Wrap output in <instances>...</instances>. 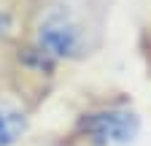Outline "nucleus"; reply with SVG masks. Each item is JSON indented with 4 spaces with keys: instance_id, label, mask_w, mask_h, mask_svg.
Returning a JSON list of instances; mask_svg holds the SVG:
<instances>
[{
    "instance_id": "obj_2",
    "label": "nucleus",
    "mask_w": 151,
    "mask_h": 146,
    "mask_svg": "<svg viewBox=\"0 0 151 146\" xmlns=\"http://www.w3.org/2000/svg\"><path fill=\"white\" fill-rule=\"evenodd\" d=\"M140 114L127 106H105L81 119V133L89 146H132L140 135Z\"/></svg>"
},
{
    "instance_id": "obj_4",
    "label": "nucleus",
    "mask_w": 151,
    "mask_h": 146,
    "mask_svg": "<svg viewBox=\"0 0 151 146\" xmlns=\"http://www.w3.org/2000/svg\"><path fill=\"white\" fill-rule=\"evenodd\" d=\"M11 33H14V14L6 6H0V43H3Z\"/></svg>"
},
{
    "instance_id": "obj_1",
    "label": "nucleus",
    "mask_w": 151,
    "mask_h": 146,
    "mask_svg": "<svg viewBox=\"0 0 151 146\" xmlns=\"http://www.w3.org/2000/svg\"><path fill=\"white\" fill-rule=\"evenodd\" d=\"M100 25L81 0H49L32 22V51L46 62H76L97 46Z\"/></svg>"
},
{
    "instance_id": "obj_3",
    "label": "nucleus",
    "mask_w": 151,
    "mask_h": 146,
    "mask_svg": "<svg viewBox=\"0 0 151 146\" xmlns=\"http://www.w3.org/2000/svg\"><path fill=\"white\" fill-rule=\"evenodd\" d=\"M30 133L27 108L11 95H0V146H22Z\"/></svg>"
}]
</instances>
